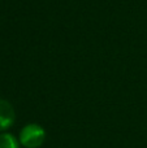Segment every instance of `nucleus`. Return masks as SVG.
<instances>
[{
  "label": "nucleus",
  "mask_w": 147,
  "mask_h": 148,
  "mask_svg": "<svg viewBox=\"0 0 147 148\" xmlns=\"http://www.w3.org/2000/svg\"><path fill=\"white\" fill-rule=\"evenodd\" d=\"M0 148H20V142L9 133L0 134Z\"/></svg>",
  "instance_id": "7ed1b4c3"
},
{
  "label": "nucleus",
  "mask_w": 147,
  "mask_h": 148,
  "mask_svg": "<svg viewBox=\"0 0 147 148\" xmlns=\"http://www.w3.org/2000/svg\"><path fill=\"white\" fill-rule=\"evenodd\" d=\"M14 109L9 101L0 99V131L9 129L14 122Z\"/></svg>",
  "instance_id": "f03ea898"
},
{
  "label": "nucleus",
  "mask_w": 147,
  "mask_h": 148,
  "mask_svg": "<svg viewBox=\"0 0 147 148\" xmlns=\"http://www.w3.org/2000/svg\"><path fill=\"white\" fill-rule=\"evenodd\" d=\"M46 139V131L38 123H29L21 130L20 143L26 148H38Z\"/></svg>",
  "instance_id": "f257e3e1"
}]
</instances>
